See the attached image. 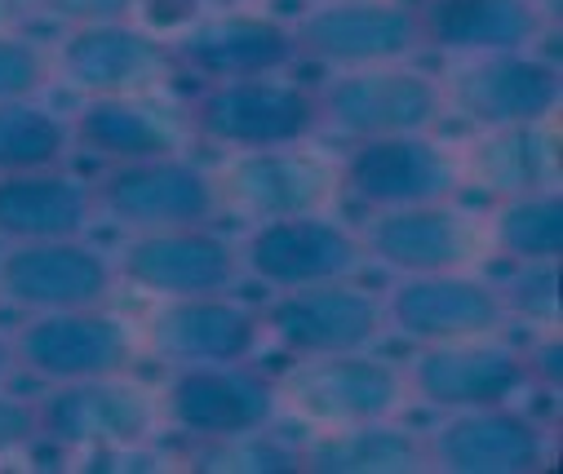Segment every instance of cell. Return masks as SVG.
Returning <instances> with one entry per match:
<instances>
[{
	"label": "cell",
	"mask_w": 563,
	"mask_h": 474,
	"mask_svg": "<svg viewBox=\"0 0 563 474\" xmlns=\"http://www.w3.org/2000/svg\"><path fill=\"white\" fill-rule=\"evenodd\" d=\"M183 111L191 142L218 146L227 155L298 146L320 133V89L289 76L213 80L200 85Z\"/></svg>",
	"instance_id": "obj_1"
},
{
	"label": "cell",
	"mask_w": 563,
	"mask_h": 474,
	"mask_svg": "<svg viewBox=\"0 0 563 474\" xmlns=\"http://www.w3.org/2000/svg\"><path fill=\"white\" fill-rule=\"evenodd\" d=\"M161 426V404L124 373L58 382L36 399V439L67 452H143Z\"/></svg>",
	"instance_id": "obj_2"
},
{
	"label": "cell",
	"mask_w": 563,
	"mask_h": 474,
	"mask_svg": "<svg viewBox=\"0 0 563 474\" xmlns=\"http://www.w3.org/2000/svg\"><path fill=\"white\" fill-rule=\"evenodd\" d=\"M444 85L440 76L412 63H382L333 71L320 85V129L364 142V137H395V133H431L444 120Z\"/></svg>",
	"instance_id": "obj_3"
},
{
	"label": "cell",
	"mask_w": 563,
	"mask_h": 474,
	"mask_svg": "<svg viewBox=\"0 0 563 474\" xmlns=\"http://www.w3.org/2000/svg\"><path fill=\"white\" fill-rule=\"evenodd\" d=\"M462 155L435 133L364 137L338 161V191H346L368 213L435 205L462 191Z\"/></svg>",
	"instance_id": "obj_4"
},
{
	"label": "cell",
	"mask_w": 563,
	"mask_h": 474,
	"mask_svg": "<svg viewBox=\"0 0 563 474\" xmlns=\"http://www.w3.org/2000/svg\"><path fill=\"white\" fill-rule=\"evenodd\" d=\"M10 342H14V368H23L45 386L129 373L137 355L133 329L111 306L41 310L10 333Z\"/></svg>",
	"instance_id": "obj_5"
},
{
	"label": "cell",
	"mask_w": 563,
	"mask_h": 474,
	"mask_svg": "<svg viewBox=\"0 0 563 474\" xmlns=\"http://www.w3.org/2000/svg\"><path fill=\"white\" fill-rule=\"evenodd\" d=\"M262 333L298 360L368 351L386 333V306L373 288L355 284V275L279 288L262 310Z\"/></svg>",
	"instance_id": "obj_6"
},
{
	"label": "cell",
	"mask_w": 563,
	"mask_h": 474,
	"mask_svg": "<svg viewBox=\"0 0 563 474\" xmlns=\"http://www.w3.org/2000/svg\"><path fill=\"white\" fill-rule=\"evenodd\" d=\"M161 421L196 443L262 430L279 417V386L244 364H178L156 395Z\"/></svg>",
	"instance_id": "obj_7"
},
{
	"label": "cell",
	"mask_w": 563,
	"mask_h": 474,
	"mask_svg": "<svg viewBox=\"0 0 563 474\" xmlns=\"http://www.w3.org/2000/svg\"><path fill=\"white\" fill-rule=\"evenodd\" d=\"M289 27L298 58L329 71L408 63L421 49L412 0H316Z\"/></svg>",
	"instance_id": "obj_8"
},
{
	"label": "cell",
	"mask_w": 563,
	"mask_h": 474,
	"mask_svg": "<svg viewBox=\"0 0 563 474\" xmlns=\"http://www.w3.org/2000/svg\"><path fill=\"white\" fill-rule=\"evenodd\" d=\"M218 209L271 222V218H298V213H324L338 200V165L320 151L298 146H266V151H240L213 174Z\"/></svg>",
	"instance_id": "obj_9"
},
{
	"label": "cell",
	"mask_w": 563,
	"mask_h": 474,
	"mask_svg": "<svg viewBox=\"0 0 563 474\" xmlns=\"http://www.w3.org/2000/svg\"><path fill=\"white\" fill-rule=\"evenodd\" d=\"M93 209L124 231H165V227H205L213 222L218 191L187 155H156V161L107 165L93 183Z\"/></svg>",
	"instance_id": "obj_10"
},
{
	"label": "cell",
	"mask_w": 563,
	"mask_h": 474,
	"mask_svg": "<svg viewBox=\"0 0 563 474\" xmlns=\"http://www.w3.org/2000/svg\"><path fill=\"white\" fill-rule=\"evenodd\" d=\"M169 76H178L169 41L133 19L67 27L54 49V80H63L80 98L156 93Z\"/></svg>",
	"instance_id": "obj_11"
},
{
	"label": "cell",
	"mask_w": 563,
	"mask_h": 474,
	"mask_svg": "<svg viewBox=\"0 0 563 474\" xmlns=\"http://www.w3.org/2000/svg\"><path fill=\"white\" fill-rule=\"evenodd\" d=\"M240 249V271H249L266 288H307L324 279L360 275L368 262L360 231L324 213H298V218H271L253 222Z\"/></svg>",
	"instance_id": "obj_12"
},
{
	"label": "cell",
	"mask_w": 563,
	"mask_h": 474,
	"mask_svg": "<svg viewBox=\"0 0 563 474\" xmlns=\"http://www.w3.org/2000/svg\"><path fill=\"white\" fill-rule=\"evenodd\" d=\"M408 399L404 368L377 360L368 351L316 355L302 360L285 382H279V404H289L294 417L311 426H355L395 417Z\"/></svg>",
	"instance_id": "obj_13"
},
{
	"label": "cell",
	"mask_w": 563,
	"mask_h": 474,
	"mask_svg": "<svg viewBox=\"0 0 563 474\" xmlns=\"http://www.w3.org/2000/svg\"><path fill=\"white\" fill-rule=\"evenodd\" d=\"M440 85H444V102L457 115H466L475 129L554 120L559 98H563L559 67L541 58L537 49L457 58V67Z\"/></svg>",
	"instance_id": "obj_14"
},
{
	"label": "cell",
	"mask_w": 563,
	"mask_h": 474,
	"mask_svg": "<svg viewBox=\"0 0 563 474\" xmlns=\"http://www.w3.org/2000/svg\"><path fill=\"white\" fill-rule=\"evenodd\" d=\"M386 329L417 346L493 338L510 324L501 288L479 279L475 271H435V275H399V284L382 297Z\"/></svg>",
	"instance_id": "obj_15"
},
{
	"label": "cell",
	"mask_w": 563,
	"mask_h": 474,
	"mask_svg": "<svg viewBox=\"0 0 563 474\" xmlns=\"http://www.w3.org/2000/svg\"><path fill=\"white\" fill-rule=\"evenodd\" d=\"M115 262V279L152 293V297H200L231 293L240 279V249L205 227H165V231H133Z\"/></svg>",
	"instance_id": "obj_16"
},
{
	"label": "cell",
	"mask_w": 563,
	"mask_h": 474,
	"mask_svg": "<svg viewBox=\"0 0 563 474\" xmlns=\"http://www.w3.org/2000/svg\"><path fill=\"white\" fill-rule=\"evenodd\" d=\"M360 240L364 253L395 275L475 271V262L488 253V227L453 200L382 209L364 222Z\"/></svg>",
	"instance_id": "obj_17"
},
{
	"label": "cell",
	"mask_w": 563,
	"mask_h": 474,
	"mask_svg": "<svg viewBox=\"0 0 563 474\" xmlns=\"http://www.w3.org/2000/svg\"><path fill=\"white\" fill-rule=\"evenodd\" d=\"M115 284V262L80 235L5 244L0 253V297L27 315L111 306Z\"/></svg>",
	"instance_id": "obj_18"
},
{
	"label": "cell",
	"mask_w": 563,
	"mask_h": 474,
	"mask_svg": "<svg viewBox=\"0 0 563 474\" xmlns=\"http://www.w3.org/2000/svg\"><path fill=\"white\" fill-rule=\"evenodd\" d=\"M165 41H169L174 67L196 76L200 85L244 80V76H285L294 63H302L294 27L257 10L205 14Z\"/></svg>",
	"instance_id": "obj_19"
},
{
	"label": "cell",
	"mask_w": 563,
	"mask_h": 474,
	"mask_svg": "<svg viewBox=\"0 0 563 474\" xmlns=\"http://www.w3.org/2000/svg\"><path fill=\"white\" fill-rule=\"evenodd\" d=\"M431 470L444 474H532L554 456L550 430L510 404L457 408L431 434Z\"/></svg>",
	"instance_id": "obj_20"
},
{
	"label": "cell",
	"mask_w": 563,
	"mask_h": 474,
	"mask_svg": "<svg viewBox=\"0 0 563 474\" xmlns=\"http://www.w3.org/2000/svg\"><path fill=\"white\" fill-rule=\"evenodd\" d=\"M408 395L431 404L440 412L457 408H488L510 404L519 386H528L523 351L493 338H462V342H435L421 346V355L404 373Z\"/></svg>",
	"instance_id": "obj_21"
},
{
	"label": "cell",
	"mask_w": 563,
	"mask_h": 474,
	"mask_svg": "<svg viewBox=\"0 0 563 474\" xmlns=\"http://www.w3.org/2000/svg\"><path fill=\"white\" fill-rule=\"evenodd\" d=\"M262 310L231 293L165 297L147 320L152 355L178 364H244L262 346Z\"/></svg>",
	"instance_id": "obj_22"
},
{
	"label": "cell",
	"mask_w": 563,
	"mask_h": 474,
	"mask_svg": "<svg viewBox=\"0 0 563 474\" xmlns=\"http://www.w3.org/2000/svg\"><path fill=\"white\" fill-rule=\"evenodd\" d=\"M67 124H71V146L98 155V161H107V165L183 155L187 142H191L187 111L161 102L156 93L85 98V107Z\"/></svg>",
	"instance_id": "obj_23"
},
{
	"label": "cell",
	"mask_w": 563,
	"mask_h": 474,
	"mask_svg": "<svg viewBox=\"0 0 563 474\" xmlns=\"http://www.w3.org/2000/svg\"><path fill=\"white\" fill-rule=\"evenodd\" d=\"M421 49L453 58L537 49L545 14L537 0H412Z\"/></svg>",
	"instance_id": "obj_24"
},
{
	"label": "cell",
	"mask_w": 563,
	"mask_h": 474,
	"mask_svg": "<svg viewBox=\"0 0 563 474\" xmlns=\"http://www.w3.org/2000/svg\"><path fill=\"white\" fill-rule=\"evenodd\" d=\"M93 213V183L63 165L0 174V240L5 244L85 235Z\"/></svg>",
	"instance_id": "obj_25"
},
{
	"label": "cell",
	"mask_w": 563,
	"mask_h": 474,
	"mask_svg": "<svg viewBox=\"0 0 563 474\" xmlns=\"http://www.w3.org/2000/svg\"><path fill=\"white\" fill-rule=\"evenodd\" d=\"M462 183L510 200L528 191L559 187V133L554 120L479 129V137L462 151Z\"/></svg>",
	"instance_id": "obj_26"
},
{
	"label": "cell",
	"mask_w": 563,
	"mask_h": 474,
	"mask_svg": "<svg viewBox=\"0 0 563 474\" xmlns=\"http://www.w3.org/2000/svg\"><path fill=\"white\" fill-rule=\"evenodd\" d=\"M302 470H316V474H417V470H431V448H427V434L399 426L395 417L355 421V426H320V434L302 443Z\"/></svg>",
	"instance_id": "obj_27"
},
{
	"label": "cell",
	"mask_w": 563,
	"mask_h": 474,
	"mask_svg": "<svg viewBox=\"0 0 563 474\" xmlns=\"http://www.w3.org/2000/svg\"><path fill=\"white\" fill-rule=\"evenodd\" d=\"M488 244L515 266H554L563 257V196L559 187L497 200Z\"/></svg>",
	"instance_id": "obj_28"
},
{
	"label": "cell",
	"mask_w": 563,
	"mask_h": 474,
	"mask_svg": "<svg viewBox=\"0 0 563 474\" xmlns=\"http://www.w3.org/2000/svg\"><path fill=\"white\" fill-rule=\"evenodd\" d=\"M71 151V124L41 98L0 102V174H27L63 165Z\"/></svg>",
	"instance_id": "obj_29"
},
{
	"label": "cell",
	"mask_w": 563,
	"mask_h": 474,
	"mask_svg": "<svg viewBox=\"0 0 563 474\" xmlns=\"http://www.w3.org/2000/svg\"><path fill=\"white\" fill-rule=\"evenodd\" d=\"M191 470H222V474H279V470H302V443H289L271 434V426L231 434V439H209L191 452Z\"/></svg>",
	"instance_id": "obj_30"
},
{
	"label": "cell",
	"mask_w": 563,
	"mask_h": 474,
	"mask_svg": "<svg viewBox=\"0 0 563 474\" xmlns=\"http://www.w3.org/2000/svg\"><path fill=\"white\" fill-rule=\"evenodd\" d=\"M49 85H54V54L23 32H0V102L41 98Z\"/></svg>",
	"instance_id": "obj_31"
},
{
	"label": "cell",
	"mask_w": 563,
	"mask_h": 474,
	"mask_svg": "<svg viewBox=\"0 0 563 474\" xmlns=\"http://www.w3.org/2000/svg\"><path fill=\"white\" fill-rule=\"evenodd\" d=\"M559 262L554 266H519L515 279L501 284V301H506V315H523V320H537L545 329L559 324Z\"/></svg>",
	"instance_id": "obj_32"
},
{
	"label": "cell",
	"mask_w": 563,
	"mask_h": 474,
	"mask_svg": "<svg viewBox=\"0 0 563 474\" xmlns=\"http://www.w3.org/2000/svg\"><path fill=\"white\" fill-rule=\"evenodd\" d=\"M36 443V399L0 386V461Z\"/></svg>",
	"instance_id": "obj_33"
},
{
	"label": "cell",
	"mask_w": 563,
	"mask_h": 474,
	"mask_svg": "<svg viewBox=\"0 0 563 474\" xmlns=\"http://www.w3.org/2000/svg\"><path fill=\"white\" fill-rule=\"evenodd\" d=\"M32 5L67 27H85V23H115V19H133L137 0H32Z\"/></svg>",
	"instance_id": "obj_34"
},
{
	"label": "cell",
	"mask_w": 563,
	"mask_h": 474,
	"mask_svg": "<svg viewBox=\"0 0 563 474\" xmlns=\"http://www.w3.org/2000/svg\"><path fill=\"white\" fill-rule=\"evenodd\" d=\"M559 329H545L532 351H523V368H528V382L545 386V390H559V373H563V360H559Z\"/></svg>",
	"instance_id": "obj_35"
},
{
	"label": "cell",
	"mask_w": 563,
	"mask_h": 474,
	"mask_svg": "<svg viewBox=\"0 0 563 474\" xmlns=\"http://www.w3.org/2000/svg\"><path fill=\"white\" fill-rule=\"evenodd\" d=\"M36 5L32 0H0V32H19Z\"/></svg>",
	"instance_id": "obj_36"
},
{
	"label": "cell",
	"mask_w": 563,
	"mask_h": 474,
	"mask_svg": "<svg viewBox=\"0 0 563 474\" xmlns=\"http://www.w3.org/2000/svg\"><path fill=\"white\" fill-rule=\"evenodd\" d=\"M262 0H200L205 14H235V10H257Z\"/></svg>",
	"instance_id": "obj_37"
},
{
	"label": "cell",
	"mask_w": 563,
	"mask_h": 474,
	"mask_svg": "<svg viewBox=\"0 0 563 474\" xmlns=\"http://www.w3.org/2000/svg\"><path fill=\"white\" fill-rule=\"evenodd\" d=\"M10 373H14V342L0 333V386L10 382Z\"/></svg>",
	"instance_id": "obj_38"
}]
</instances>
